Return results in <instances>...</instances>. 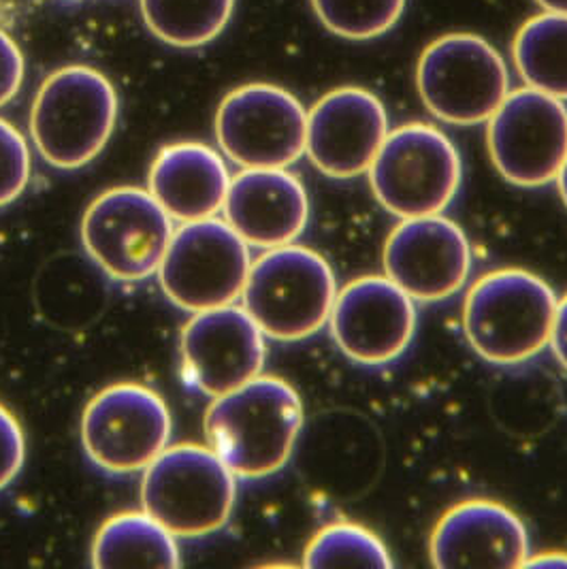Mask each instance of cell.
Masks as SVG:
<instances>
[{
    "mask_svg": "<svg viewBox=\"0 0 567 569\" xmlns=\"http://www.w3.org/2000/svg\"><path fill=\"white\" fill-rule=\"evenodd\" d=\"M555 359L567 371V295L557 301V311H555V322H553V333H550V343Z\"/></svg>",
    "mask_w": 567,
    "mask_h": 569,
    "instance_id": "cell-28",
    "label": "cell"
},
{
    "mask_svg": "<svg viewBox=\"0 0 567 569\" xmlns=\"http://www.w3.org/2000/svg\"><path fill=\"white\" fill-rule=\"evenodd\" d=\"M304 427V403L288 382L258 376L216 397L206 412L207 446L241 480L278 473Z\"/></svg>",
    "mask_w": 567,
    "mask_h": 569,
    "instance_id": "cell-1",
    "label": "cell"
},
{
    "mask_svg": "<svg viewBox=\"0 0 567 569\" xmlns=\"http://www.w3.org/2000/svg\"><path fill=\"white\" fill-rule=\"evenodd\" d=\"M30 148L22 132L0 118V208L11 206L30 181Z\"/></svg>",
    "mask_w": 567,
    "mask_h": 569,
    "instance_id": "cell-25",
    "label": "cell"
},
{
    "mask_svg": "<svg viewBox=\"0 0 567 569\" xmlns=\"http://www.w3.org/2000/svg\"><path fill=\"white\" fill-rule=\"evenodd\" d=\"M146 27L173 48H201L231 20L235 0H139Z\"/></svg>",
    "mask_w": 567,
    "mask_h": 569,
    "instance_id": "cell-22",
    "label": "cell"
},
{
    "mask_svg": "<svg viewBox=\"0 0 567 569\" xmlns=\"http://www.w3.org/2000/svg\"><path fill=\"white\" fill-rule=\"evenodd\" d=\"M544 11L553 13H567V0H536Z\"/></svg>",
    "mask_w": 567,
    "mask_h": 569,
    "instance_id": "cell-30",
    "label": "cell"
},
{
    "mask_svg": "<svg viewBox=\"0 0 567 569\" xmlns=\"http://www.w3.org/2000/svg\"><path fill=\"white\" fill-rule=\"evenodd\" d=\"M529 536L523 520L497 501L469 499L439 518L431 563L439 569L523 568Z\"/></svg>",
    "mask_w": 567,
    "mask_h": 569,
    "instance_id": "cell-17",
    "label": "cell"
},
{
    "mask_svg": "<svg viewBox=\"0 0 567 569\" xmlns=\"http://www.w3.org/2000/svg\"><path fill=\"white\" fill-rule=\"evenodd\" d=\"M495 169L520 188L557 180L567 158V107L534 88L510 92L487 122Z\"/></svg>",
    "mask_w": 567,
    "mask_h": 569,
    "instance_id": "cell-12",
    "label": "cell"
},
{
    "mask_svg": "<svg viewBox=\"0 0 567 569\" xmlns=\"http://www.w3.org/2000/svg\"><path fill=\"white\" fill-rule=\"evenodd\" d=\"M523 568L567 569V552H541L529 555Z\"/></svg>",
    "mask_w": 567,
    "mask_h": 569,
    "instance_id": "cell-29",
    "label": "cell"
},
{
    "mask_svg": "<svg viewBox=\"0 0 567 569\" xmlns=\"http://www.w3.org/2000/svg\"><path fill=\"white\" fill-rule=\"evenodd\" d=\"M27 461V438L18 422L0 403V491H4L22 471Z\"/></svg>",
    "mask_w": 567,
    "mask_h": 569,
    "instance_id": "cell-26",
    "label": "cell"
},
{
    "mask_svg": "<svg viewBox=\"0 0 567 569\" xmlns=\"http://www.w3.org/2000/svg\"><path fill=\"white\" fill-rule=\"evenodd\" d=\"M118 122V94L101 71L71 64L43 79L30 109V137L41 158L62 171L101 154Z\"/></svg>",
    "mask_w": 567,
    "mask_h": 569,
    "instance_id": "cell-2",
    "label": "cell"
},
{
    "mask_svg": "<svg viewBox=\"0 0 567 569\" xmlns=\"http://www.w3.org/2000/svg\"><path fill=\"white\" fill-rule=\"evenodd\" d=\"M222 211L248 246L271 250L295 243L306 231L310 199L286 169H243L231 178Z\"/></svg>",
    "mask_w": 567,
    "mask_h": 569,
    "instance_id": "cell-18",
    "label": "cell"
},
{
    "mask_svg": "<svg viewBox=\"0 0 567 569\" xmlns=\"http://www.w3.org/2000/svg\"><path fill=\"white\" fill-rule=\"evenodd\" d=\"M513 58L529 88L567 101V13L529 18L516 32Z\"/></svg>",
    "mask_w": 567,
    "mask_h": 569,
    "instance_id": "cell-21",
    "label": "cell"
},
{
    "mask_svg": "<svg viewBox=\"0 0 567 569\" xmlns=\"http://www.w3.org/2000/svg\"><path fill=\"white\" fill-rule=\"evenodd\" d=\"M367 176L378 203L408 220L448 209L461 188L464 162L446 132L412 122L388 130Z\"/></svg>",
    "mask_w": 567,
    "mask_h": 569,
    "instance_id": "cell-6",
    "label": "cell"
},
{
    "mask_svg": "<svg viewBox=\"0 0 567 569\" xmlns=\"http://www.w3.org/2000/svg\"><path fill=\"white\" fill-rule=\"evenodd\" d=\"M329 327L350 361L387 365L412 343L414 299L387 276H365L337 292Z\"/></svg>",
    "mask_w": 567,
    "mask_h": 569,
    "instance_id": "cell-15",
    "label": "cell"
},
{
    "mask_svg": "<svg viewBox=\"0 0 567 569\" xmlns=\"http://www.w3.org/2000/svg\"><path fill=\"white\" fill-rule=\"evenodd\" d=\"M173 220L150 190L122 186L99 194L81 220V241L90 260L120 282H143L158 273Z\"/></svg>",
    "mask_w": 567,
    "mask_h": 569,
    "instance_id": "cell-8",
    "label": "cell"
},
{
    "mask_svg": "<svg viewBox=\"0 0 567 569\" xmlns=\"http://www.w3.org/2000/svg\"><path fill=\"white\" fill-rule=\"evenodd\" d=\"M229 186L231 176L222 156L197 141L162 148L148 178V190L158 206L181 224L222 211Z\"/></svg>",
    "mask_w": 567,
    "mask_h": 569,
    "instance_id": "cell-19",
    "label": "cell"
},
{
    "mask_svg": "<svg viewBox=\"0 0 567 569\" xmlns=\"http://www.w3.org/2000/svg\"><path fill=\"white\" fill-rule=\"evenodd\" d=\"M311 7L322 27L337 37L367 41L399 22L406 0H311Z\"/></svg>",
    "mask_w": 567,
    "mask_h": 569,
    "instance_id": "cell-24",
    "label": "cell"
},
{
    "mask_svg": "<svg viewBox=\"0 0 567 569\" xmlns=\"http://www.w3.org/2000/svg\"><path fill=\"white\" fill-rule=\"evenodd\" d=\"M24 81V56L20 46L0 30V107L16 99Z\"/></svg>",
    "mask_w": 567,
    "mask_h": 569,
    "instance_id": "cell-27",
    "label": "cell"
},
{
    "mask_svg": "<svg viewBox=\"0 0 567 569\" xmlns=\"http://www.w3.org/2000/svg\"><path fill=\"white\" fill-rule=\"evenodd\" d=\"M337 284L334 269L306 246H280L258 257L241 292L243 308L265 337L301 341L331 318Z\"/></svg>",
    "mask_w": 567,
    "mask_h": 569,
    "instance_id": "cell-5",
    "label": "cell"
},
{
    "mask_svg": "<svg viewBox=\"0 0 567 569\" xmlns=\"http://www.w3.org/2000/svg\"><path fill=\"white\" fill-rule=\"evenodd\" d=\"M416 88L425 107L446 124L476 127L510 94L508 67L487 39L474 32H450L420 53Z\"/></svg>",
    "mask_w": 567,
    "mask_h": 569,
    "instance_id": "cell-7",
    "label": "cell"
},
{
    "mask_svg": "<svg viewBox=\"0 0 567 569\" xmlns=\"http://www.w3.org/2000/svg\"><path fill=\"white\" fill-rule=\"evenodd\" d=\"M92 566L103 569L181 566L176 536L148 512H122L105 520L92 543Z\"/></svg>",
    "mask_w": 567,
    "mask_h": 569,
    "instance_id": "cell-20",
    "label": "cell"
},
{
    "mask_svg": "<svg viewBox=\"0 0 567 569\" xmlns=\"http://www.w3.org/2000/svg\"><path fill=\"white\" fill-rule=\"evenodd\" d=\"M237 476L199 443L167 446L141 478L143 512L176 538H206L220 531L232 515Z\"/></svg>",
    "mask_w": 567,
    "mask_h": 569,
    "instance_id": "cell-4",
    "label": "cell"
},
{
    "mask_svg": "<svg viewBox=\"0 0 567 569\" xmlns=\"http://www.w3.org/2000/svg\"><path fill=\"white\" fill-rule=\"evenodd\" d=\"M555 290L525 269H499L469 288L464 331L478 357L493 365H520L550 343Z\"/></svg>",
    "mask_w": 567,
    "mask_h": 569,
    "instance_id": "cell-3",
    "label": "cell"
},
{
    "mask_svg": "<svg viewBox=\"0 0 567 569\" xmlns=\"http://www.w3.org/2000/svg\"><path fill=\"white\" fill-rule=\"evenodd\" d=\"M306 568H392L387 546L369 529L336 522L314 536L306 548Z\"/></svg>",
    "mask_w": 567,
    "mask_h": 569,
    "instance_id": "cell-23",
    "label": "cell"
},
{
    "mask_svg": "<svg viewBox=\"0 0 567 569\" xmlns=\"http://www.w3.org/2000/svg\"><path fill=\"white\" fill-rule=\"evenodd\" d=\"M557 186H559V194H561V199H564V203L567 206V158L566 162H564V167H561V171H559V176H557Z\"/></svg>",
    "mask_w": 567,
    "mask_h": 569,
    "instance_id": "cell-31",
    "label": "cell"
},
{
    "mask_svg": "<svg viewBox=\"0 0 567 569\" xmlns=\"http://www.w3.org/2000/svg\"><path fill=\"white\" fill-rule=\"evenodd\" d=\"M180 352L186 385L209 399L258 378L267 359L265 333L235 303L192 313L181 329Z\"/></svg>",
    "mask_w": 567,
    "mask_h": 569,
    "instance_id": "cell-13",
    "label": "cell"
},
{
    "mask_svg": "<svg viewBox=\"0 0 567 569\" xmlns=\"http://www.w3.org/2000/svg\"><path fill=\"white\" fill-rule=\"evenodd\" d=\"M382 262L388 280L410 299L438 303L464 288L471 248L464 229L441 213L408 218L388 234Z\"/></svg>",
    "mask_w": 567,
    "mask_h": 569,
    "instance_id": "cell-14",
    "label": "cell"
},
{
    "mask_svg": "<svg viewBox=\"0 0 567 569\" xmlns=\"http://www.w3.org/2000/svg\"><path fill=\"white\" fill-rule=\"evenodd\" d=\"M220 150L241 169H286L306 154L308 111L273 83H246L216 113Z\"/></svg>",
    "mask_w": 567,
    "mask_h": 569,
    "instance_id": "cell-11",
    "label": "cell"
},
{
    "mask_svg": "<svg viewBox=\"0 0 567 569\" xmlns=\"http://www.w3.org/2000/svg\"><path fill=\"white\" fill-rule=\"evenodd\" d=\"M252 267L250 246L227 220L207 218L181 224L158 267L165 297L188 313L235 303Z\"/></svg>",
    "mask_w": 567,
    "mask_h": 569,
    "instance_id": "cell-9",
    "label": "cell"
},
{
    "mask_svg": "<svg viewBox=\"0 0 567 569\" xmlns=\"http://www.w3.org/2000/svg\"><path fill=\"white\" fill-rule=\"evenodd\" d=\"M171 412L156 390L122 382L90 399L81 416L86 457L111 476L143 471L171 440Z\"/></svg>",
    "mask_w": 567,
    "mask_h": 569,
    "instance_id": "cell-10",
    "label": "cell"
},
{
    "mask_svg": "<svg viewBox=\"0 0 567 569\" xmlns=\"http://www.w3.org/2000/svg\"><path fill=\"white\" fill-rule=\"evenodd\" d=\"M388 134L382 101L357 86L331 90L308 113L306 154L334 180H352L369 171Z\"/></svg>",
    "mask_w": 567,
    "mask_h": 569,
    "instance_id": "cell-16",
    "label": "cell"
}]
</instances>
